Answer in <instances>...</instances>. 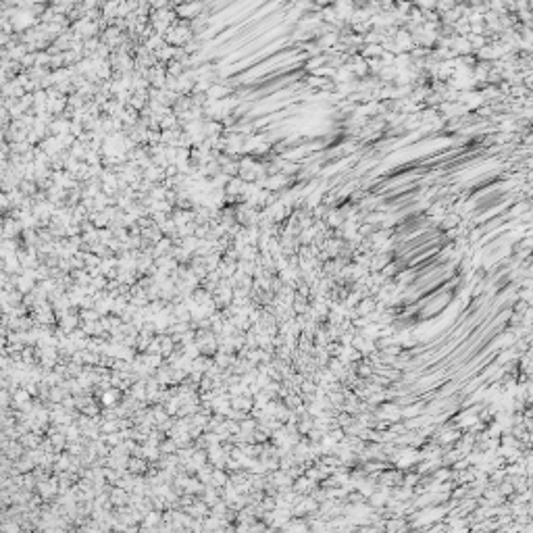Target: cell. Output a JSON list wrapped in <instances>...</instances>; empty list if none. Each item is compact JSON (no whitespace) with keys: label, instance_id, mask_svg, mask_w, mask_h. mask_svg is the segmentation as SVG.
Wrapping results in <instances>:
<instances>
[{"label":"cell","instance_id":"cell-1","mask_svg":"<svg viewBox=\"0 0 533 533\" xmlns=\"http://www.w3.org/2000/svg\"><path fill=\"white\" fill-rule=\"evenodd\" d=\"M231 406L236 408V410H250V408H252V400L238 396V398H233V400H231Z\"/></svg>","mask_w":533,"mask_h":533}]
</instances>
